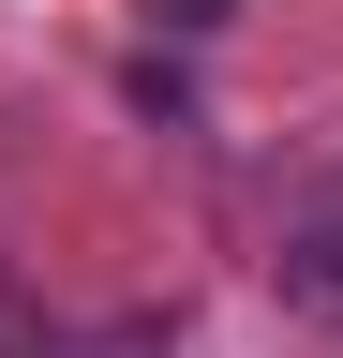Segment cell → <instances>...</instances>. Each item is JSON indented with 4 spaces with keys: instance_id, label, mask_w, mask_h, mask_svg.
<instances>
[{
    "instance_id": "obj_1",
    "label": "cell",
    "mask_w": 343,
    "mask_h": 358,
    "mask_svg": "<svg viewBox=\"0 0 343 358\" xmlns=\"http://www.w3.org/2000/svg\"><path fill=\"white\" fill-rule=\"evenodd\" d=\"M60 358H164V329H149V313H105V329H75Z\"/></svg>"
}]
</instances>
